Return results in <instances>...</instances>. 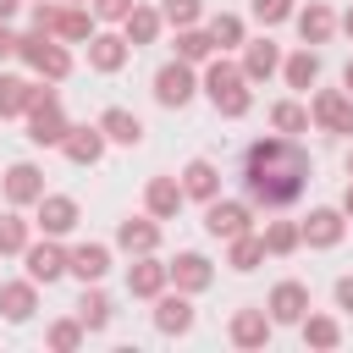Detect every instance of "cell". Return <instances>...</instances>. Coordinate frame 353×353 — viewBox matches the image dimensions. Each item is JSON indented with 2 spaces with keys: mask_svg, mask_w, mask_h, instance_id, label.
<instances>
[{
  "mask_svg": "<svg viewBox=\"0 0 353 353\" xmlns=\"http://www.w3.org/2000/svg\"><path fill=\"white\" fill-rule=\"evenodd\" d=\"M237 182H243V199L254 204V210H287V204H298L303 193H309V182H314V160H309V149L298 143V138H254L248 149H243V171H237Z\"/></svg>",
  "mask_w": 353,
  "mask_h": 353,
  "instance_id": "6da1fadb",
  "label": "cell"
},
{
  "mask_svg": "<svg viewBox=\"0 0 353 353\" xmlns=\"http://www.w3.org/2000/svg\"><path fill=\"white\" fill-rule=\"evenodd\" d=\"M199 94H204V99L215 105V116H226V121H243V116L254 110V83L243 77L237 61H226V50H215V55L204 61Z\"/></svg>",
  "mask_w": 353,
  "mask_h": 353,
  "instance_id": "7a4b0ae2",
  "label": "cell"
},
{
  "mask_svg": "<svg viewBox=\"0 0 353 353\" xmlns=\"http://www.w3.org/2000/svg\"><path fill=\"white\" fill-rule=\"evenodd\" d=\"M66 110H61V94L55 88H44V77L28 88V143H39V149H61V138H66Z\"/></svg>",
  "mask_w": 353,
  "mask_h": 353,
  "instance_id": "3957f363",
  "label": "cell"
},
{
  "mask_svg": "<svg viewBox=\"0 0 353 353\" xmlns=\"http://www.w3.org/2000/svg\"><path fill=\"white\" fill-rule=\"evenodd\" d=\"M17 61H22L33 77H44V83H61V77L72 72V50H66L55 33H17Z\"/></svg>",
  "mask_w": 353,
  "mask_h": 353,
  "instance_id": "277c9868",
  "label": "cell"
},
{
  "mask_svg": "<svg viewBox=\"0 0 353 353\" xmlns=\"http://www.w3.org/2000/svg\"><path fill=\"white\" fill-rule=\"evenodd\" d=\"M309 121H314L320 132L353 138V94H347V88H314V99H309Z\"/></svg>",
  "mask_w": 353,
  "mask_h": 353,
  "instance_id": "5b68a950",
  "label": "cell"
},
{
  "mask_svg": "<svg viewBox=\"0 0 353 353\" xmlns=\"http://www.w3.org/2000/svg\"><path fill=\"white\" fill-rule=\"evenodd\" d=\"M204 232H210L215 243H226V237H237V232H254V204L215 193V199L204 204Z\"/></svg>",
  "mask_w": 353,
  "mask_h": 353,
  "instance_id": "8992f818",
  "label": "cell"
},
{
  "mask_svg": "<svg viewBox=\"0 0 353 353\" xmlns=\"http://www.w3.org/2000/svg\"><path fill=\"white\" fill-rule=\"evenodd\" d=\"M193 94H199V72H193L188 61H165V66L154 72V105L182 110V105H193Z\"/></svg>",
  "mask_w": 353,
  "mask_h": 353,
  "instance_id": "52a82bcc",
  "label": "cell"
},
{
  "mask_svg": "<svg viewBox=\"0 0 353 353\" xmlns=\"http://www.w3.org/2000/svg\"><path fill=\"white\" fill-rule=\"evenodd\" d=\"M77 221H83V210H77L72 193H44V199L33 204V226H39L44 237H66V232H77Z\"/></svg>",
  "mask_w": 353,
  "mask_h": 353,
  "instance_id": "ba28073f",
  "label": "cell"
},
{
  "mask_svg": "<svg viewBox=\"0 0 353 353\" xmlns=\"http://www.w3.org/2000/svg\"><path fill=\"white\" fill-rule=\"evenodd\" d=\"M0 193H6V204H11V210H28V204H39V199H44V171H39L33 160H17V165H6Z\"/></svg>",
  "mask_w": 353,
  "mask_h": 353,
  "instance_id": "9c48e42d",
  "label": "cell"
},
{
  "mask_svg": "<svg viewBox=\"0 0 353 353\" xmlns=\"http://www.w3.org/2000/svg\"><path fill=\"white\" fill-rule=\"evenodd\" d=\"M22 265H28V276H33L39 287L61 281V276H66V248H61V237H44V232H39V243L22 248Z\"/></svg>",
  "mask_w": 353,
  "mask_h": 353,
  "instance_id": "30bf717a",
  "label": "cell"
},
{
  "mask_svg": "<svg viewBox=\"0 0 353 353\" xmlns=\"http://www.w3.org/2000/svg\"><path fill=\"white\" fill-rule=\"evenodd\" d=\"M165 276H171V287L176 292H188V298H199V292H210V281H215V265L204 259V254H176V259H165Z\"/></svg>",
  "mask_w": 353,
  "mask_h": 353,
  "instance_id": "8fae6325",
  "label": "cell"
},
{
  "mask_svg": "<svg viewBox=\"0 0 353 353\" xmlns=\"http://www.w3.org/2000/svg\"><path fill=\"white\" fill-rule=\"evenodd\" d=\"M149 303H154V331H160V336H188L193 320H199V314H193V298L176 292V287L160 292V298H149Z\"/></svg>",
  "mask_w": 353,
  "mask_h": 353,
  "instance_id": "7c38bea8",
  "label": "cell"
},
{
  "mask_svg": "<svg viewBox=\"0 0 353 353\" xmlns=\"http://www.w3.org/2000/svg\"><path fill=\"white\" fill-rule=\"evenodd\" d=\"M298 232H303L309 248H336V243L347 237V215L331 210V204H320V210H309V215L298 221Z\"/></svg>",
  "mask_w": 353,
  "mask_h": 353,
  "instance_id": "4fadbf2b",
  "label": "cell"
},
{
  "mask_svg": "<svg viewBox=\"0 0 353 353\" xmlns=\"http://www.w3.org/2000/svg\"><path fill=\"white\" fill-rule=\"evenodd\" d=\"M265 314H270L276 325H298V320L309 314V287H303V281H292V276H287V281H276V287H270V298H265Z\"/></svg>",
  "mask_w": 353,
  "mask_h": 353,
  "instance_id": "5bb4252c",
  "label": "cell"
},
{
  "mask_svg": "<svg viewBox=\"0 0 353 353\" xmlns=\"http://www.w3.org/2000/svg\"><path fill=\"white\" fill-rule=\"evenodd\" d=\"M226 336H232V347H270V336H276V320L265 314V309H237L232 320H226Z\"/></svg>",
  "mask_w": 353,
  "mask_h": 353,
  "instance_id": "9a60e30c",
  "label": "cell"
},
{
  "mask_svg": "<svg viewBox=\"0 0 353 353\" xmlns=\"http://www.w3.org/2000/svg\"><path fill=\"white\" fill-rule=\"evenodd\" d=\"M237 66H243L248 83H270V77L281 72V44H276L270 33H265V39H243V61H237Z\"/></svg>",
  "mask_w": 353,
  "mask_h": 353,
  "instance_id": "2e32d148",
  "label": "cell"
},
{
  "mask_svg": "<svg viewBox=\"0 0 353 353\" xmlns=\"http://www.w3.org/2000/svg\"><path fill=\"white\" fill-rule=\"evenodd\" d=\"M182 204H188V193H182L176 176H149V188H143V215H154V221H176Z\"/></svg>",
  "mask_w": 353,
  "mask_h": 353,
  "instance_id": "e0dca14e",
  "label": "cell"
},
{
  "mask_svg": "<svg viewBox=\"0 0 353 353\" xmlns=\"http://www.w3.org/2000/svg\"><path fill=\"white\" fill-rule=\"evenodd\" d=\"M165 287H171L165 259H154V254H132V265H127V292H132V298H160Z\"/></svg>",
  "mask_w": 353,
  "mask_h": 353,
  "instance_id": "ac0fdd59",
  "label": "cell"
},
{
  "mask_svg": "<svg viewBox=\"0 0 353 353\" xmlns=\"http://www.w3.org/2000/svg\"><path fill=\"white\" fill-rule=\"evenodd\" d=\"M33 309H39V281H33V276H22V281H0V314H6L11 325H28Z\"/></svg>",
  "mask_w": 353,
  "mask_h": 353,
  "instance_id": "d6986e66",
  "label": "cell"
},
{
  "mask_svg": "<svg viewBox=\"0 0 353 353\" xmlns=\"http://www.w3.org/2000/svg\"><path fill=\"white\" fill-rule=\"evenodd\" d=\"M292 28H298V39H303V44H325V39L336 33V11H331L325 0H309V6H298V11H292Z\"/></svg>",
  "mask_w": 353,
  "mask_h": 353,
  "instance_id": "ffe728a7",
  "label": "cell"
},
{
  "mask_svg": "<svg viewBox=\"0 0 353 353\" xmlns=\"http://www.w3.org/2000/svg\"><path fill=\"white\" fill-rule=\"evenodd\" d=\"M127 61H132V44H127L121 33H99V28H94V39H88V66L110 77V72H121Z\"/></svg>",
  "mask_w": 353,
  "mask_h": 353,
  "instance_id": "44dd1931",
  "label": "cell"
},
{
  "mask_svg": "<svg viewBox=\"0 0 353 353\" xmlns=\"http://www.w3.org/2000/svg\"><path fill=\"white\" fill-rule=\"evenodd\" d=\"M99 132H105V143H121V149H138L143 143V121L127 105H105L99 110Z\"/></svg>",
  "mask_w": 353,
  "mask_h": 353,
  "instance_id": "7402d4cb",
  "label": "cell"
},
{
  "mask_svg": "<svg viewBox=\"0 0 353 353\" xmlns=\"http://www.w3.org/2000/svg\"><path fill=\"white\" fill-rule=\"evenodd\" d=\"M61 154H66L72 165H99V160H105V132H99V121H94V127H66Z\"/></svg>",
  "mask_w": 353,
  "mask_h": 353,
  "instance_id": "603a6c76",
  "label": "cell"
},
{
  "mask_svg": "<svg viewBox=\"0 0 353 353\" xmlns=\"http://www.w3.org/2000/svg\"><path fill=\"white\" fill-rule=\"evenodd\" d=\"M116 248L121 254H154L160 248V221L154 215H127L116 226Z\"/></svg>",
  "mask_w": 353,
  "mask_h": 353,
  "instance_id": "cb8c5ba5",
  "label": "cell"
},
{
  "mask_svg": "<svg viewBox=\"0 0 353 353\" xmlns=\"http://www.w3.org/2000/svg\"><path fill=\"white\" fill-rule=\"evenodd\" d=\"M66 276H77V281H105V276H110V248H105V243H77V248H66Z\"/></svg>",
  "mask_w": 353,
  "mask_h": 353,
  "instance_id": "d4e9b609",
  "label": "cell"
},
{
  "mask_svg": "<svg viewBox=\"0 0 353 353\" xmlns=\"http://www.w3.org/2000/svg\"><path fill=\"white\" fill-rule=\"evenodd\" d=\"M281 77H287V88H298V94H309V88L320 83V50H314V44H303V50H292V55H281Z\"/></svg>",
  "mask_w": 353,
  "mask_h": 353,
  "instance_id": "484cf974",
  "label": "cell"
},
{
  "mask_svg": "<svg viewBox=\"0 0 353 353\" xmlns=\"http://www.w3.org/2000/svg\"><path fill=\"white\" fill-rule=\"evenodd\" d=\"M176 182H182V193H188V199H199V204H210V199L221 193V171H215V160H204V154H199V160H188Z\"/></svg>",
  "mask_w": 353,
  "mask_h": 353,
  "instance_id": "4316f807",
  "label": "cell"
},
{
  "mask_svg": "<svg viewBox=\"0 0 353 353\" xmlns=\"http://www.w3.org/2000/svg\"><path fill=\"white\" fill-rule=\"evenodd\" d=\"M160 28H165V22H160V6H132V11L121 17V39H127L132 50L154 44V39H160Z\"/></svg>",
  "mask_w": 353,
  "mask_h": 353,
  "instance_id": "83f0119b",
  "label": "cell"
},
{
  "mask_svg": "<svg viewBox=\"0 0 353 353\" xmlns=\"http://www.w3.org/2000/svg\"><path fill=\"white\" fill-rule=\"evenodd\" d=\"M226 265H232L237 276L259 270V265H265V237H259V232H237V237H226Z\"/></svg>",
  "mask_w": 353,
  "mask_h": 353,
  "instance_id": "f1b7e54d",
  "label": "cell"
},
{
  "mask_svg": "<svg viewBox=\"0 0 353 353\" xmlns=\"http://www.w3.org/2000/svg\"><path fill=\"white\" fill-rule=\"evenodd\" d=\"M110 314H116V309H110V298L99 292V281H83V298H77V320H83V331H88V336L105 331Z\"/></svg>",
  "mask_w": 353,
  "mask_h": 353,
  "instance_id": "f546056e",
  "label": "cell"
},
{
  "mask_svg": "<svg viewBox=\"0 0 353 353\" xmlns=\"http://www.w3.org/2000/svg\"><path fill=\"white\" fill-rule=\"evenodd\" d=\"M94 28H99V22H94V11H88V6H61L55 39H61V44H88V39H94Z\"/></svg>",
  "mask_w": 353,
  "mask_h": 353,
  "instance_id": "4dcf8cb0",
  "label": "cell"
},
{
  "mask_svg": "<svg viewBox=\"0 0 353 353\" xmlns=\"http://www.w3.org/2000/svg\"><path fill=\"white\" fill-rule=\"evenodd\" d=\"M270 127H276L281 138H298V132H309L314 121H309V105H303V99H276V105H270Z\"/></svg>",
  "mask_w": 353,
  "mask_h": 353,
  "instance_id": "1f68e13d",
  "label": "cell"
},
{
  "mask_svg": "<svg viewBox=\"0 0 353 353\" xmlns=\"http://www.w3.org/2000/svg\"><path fill=\"white\" fill-rule=\"evenodd\" d=\"M265 254L270 259H287V254H298L303 248V232H298V221H265Z\"/></svg>",
  "mask_w": 353,
  "mask_h": 353,
  "instance_id": "d6a6232c",
  "label": "cell"
},
{
  "mask_svg": "<svg viewBox=\"0 0 353 353\" xmlns=\"http://www.w3.org/2000/svg\"><path fill=\"white\" fill-rule=\"evenodd\" d=\"M215 55V39L193 22V28H176V61H188V66H204Z\"/></svg>",
  "mask_w": 353,
  "mask_h": 353,
  "instance_id": "836d02e7",
  "label": "cell"
},
{
  "mask_svg": "<svg viewBox=\"0 0 353 353\" xmlns=\"http://www.w3.org/2000/svg\"><path fill=\"white\" fill-rule=\"evenodd\" d=\"M298 331H303V342H309V347H320V353H331V347L342 342L336 314H303V320H298Z\"/></svg>",
  "mask_w": 353,
  "mask_h": 353,
  "instance_id": "e575fe53",
  "label": "cell"
},
{
  "mask_svg": "<svg viewBox=\"0 0 353 353\" xmlns=\"http://www.w3.org/2000/svg\"><path fill=\"white\" fill-rule=\"evenodd\" d=\"M204 33L215 39V50H243V39H248V28H243V17H237V11H215Z\"/></svg>",
  "mask_w": 353,
  "mask_h": 353,
  "instance_id": "d590c367",
  "label": "cell"
},
{
  "mask_svg": "<svg viewBox=\"0 0 353 353\" xmlns=\"http://www.w3.org/2000/svg\"><path fill=\"white\" fill-rule=\"evenodd\" d=\"M44 342H50L55 353H77V347L88 342V331H83V320H77V314H66V320H50Z\"/></svg>",
  "mask_w": 353,
  "mask_h": 353,
  "instance_id": "8d00e7d4",
  "label": "cell"
},
{
  "mask_svg": "<svg viewBox=\"0 0 353 353\" xmlns=\"http://www.w3.org/2000/svg\"><path fill=\"white\" fill-rule=\"evenodd\" d=\"M28 77H11V72H0V121H11V116H28Z\"/></svg>",
  "mask_w": 353,
  "mask_h": 353,
  "instance_id": "74e56055",
  "label": "cell"
},
{
  "mask_svg": "<svg viewBox=\"0 0 353 353\" xmlns=\"http://www.w3.org/2000/svg\"><path fill=\"white\" fill-rule=\"evenodd\" d=\"M28 243H33V221H22L17 210H6V215H0V259H6V254H22Z\"/></svg>",
  "mask_w": 353,
  "mask_h": 353,
  "instance_id": "f35d334b",
  "label": "cell"
},
{
  "mask_svg": "<svg viewBox=\"0 0 353 353\" xmlns=\"http://www.w3.org/2000/svg\"><path fill=\"white\" fill-rule=\"evenodd\" d=\"M204 17V0H160V22L165 28H193Z\"/></svg>",
  "mask_w": 353,
  "mask_h": 353,
  "instance_id": "ab89813d",
  "label": "cell"
},
{
  "mask_svg": "<svg viewBox=\"0 0 353 353\" xmlns=\"http://www.w3.org/2000/svg\"><path fill=\"white\" fill-rule=\"evenodd\" d=\"M248 11H254V22L259 28H276V22H292V0H248Z\"/></svg>",
  "mask_w": 353,
  "mask_h": 353,
  "instance_id": "60d3db41",
  "label": "cell"
},
{
  "mask_svg": "<svg viewBox=\"0 0 353 353\" xmlns=\"http://www.w3.org/2000/svg\"><path fill=\"white\" fill-rule=\"evenodd\" d=\"M61 22V0H33V33H55Z\"/></svg>",
  "mask_w": 353,
  "mask_h": 353,
  "instance_id": "b9f144b4",
  "label": "cell"
},
{
  "mask_svg": "<svg viewBox=\"0 0 353 353\" xmlns=\"http://www.w3.org/2000/svg\"><path fill=\"white\" fill-rule=\"evenodd\" d=\"M138 0H88V11H94V22H121L127 11H132Z\"/></svg>",
  "mask_w": 353,
  "mask_h": 353,
  "instance_id": "7bdbcfd3",
  "label": "cell"
},
{
  "mask_svg": "<svg viewBox=\"0 0 353 353\" xmlns=\"http://www.w3.org/2000/svg\"><path fill=\"white\" fill-rule=\"evenodd\" d=\"M331 298H336V309H342V314H353V276H336Z\"/></svg>",
  "mask_w": 353,
  "mask_h": 353,
  "instance_id": "ee69618b",
  "label": "cell"
},
{
  "mask_svg": "<svg viewBox=\"0 0 353 353\" xmlns=\"http://www.w3.org/2000/svg\"><path fill=\"white\" fill-rule=\"evenodd\" d=\"M11 55H17V33L0 22V61H11Z\"/></svg>",
  "mask_w": 353,
  "mask_h": 353,
  "instance_id": "f6af8a7d",
  "label": "cell"
},
{
  "mask_svg": "<svg viewBox=\"0 0 353 353\" xmlns=\"http://www.w3.org/2000/svg\"><path fill=\"white\" fill-rule=\"evenodd\" d=\"M336 210H342V215H347V221H353V182H347V188H342V204H336Z\"/></svg>",
  "mask_w": 353,
  "mask_h": 353,
  "instance_id": "bcb514c9",
  "label": "cell"
},
{
  "mask_svg": "<svg viewBox=\"0 0 353 353\" xmlns=\"http://www.w3.org/2000/svg\"><path fill=\"white\" fill-rule=\"evenodd\" d=\"M17 6H22V0H0V22H11V17H17Z\"/></svg>",
  "mask_w": 353,
  "mask_h": 353,
  "instance_id": "7dc6e473",
  "label": "cell"
},
{
  "mask_svg": "<svg viewBox=\"0 0 353 353\" xmlns=\"http://www.w3.org/2000/svg\"><path fill=\"white\" fill-rule=\"evenodd\" d=\"M336 28H342V33H347V39H353V6H347V11H342V17H336Z\"/></svg>",
  "mask_w": 353,
  "mask_h": 353,
  "instance_id": "c3c4849f",
  "label": "cell"
},
{
  "mask_svg": "<svg viewBox=\"0 0 353 353\" xmlns=\"http://www.w3.org/2000/svg\"><path fill=\"white\" fill-rule=\"evenodd\" d=\"M342 88H347V94H353V61H347V66H342Z\"/></svg>",
  "mask_w": 353,
  "mask_h": 353,
  "instance_id": "681fc988",
  "label": "cell"
},
{
  "mask_svg": "<svg viewBox=\"0 0 353 353\" xmlns=\"http://www.w3.org/2000/svg\"><path fill=\"white\" fill-rule=\"evenodd\" d=\"M347 182H353V149H347Z\"/></svg>",
  "mask_w": 353,
  "mask_h": 353,
  "instance_id": "f907efd6",
  "label": "cell"
},
{
  "mask_svg": "<svg viewBox=\"0 0 353 353\" xmlns=\"http://www.w3.org/2000/svg\"><path fill=\"white\" fill-rule=\"evenodd\" d=\"M61 6H88V0H61Z\"/></svg>",
  "mask_w": 353,
  "mask_h": 353,
  "instance_id": "816d5d0a",
  "label": "cell"
}]
</instances>
